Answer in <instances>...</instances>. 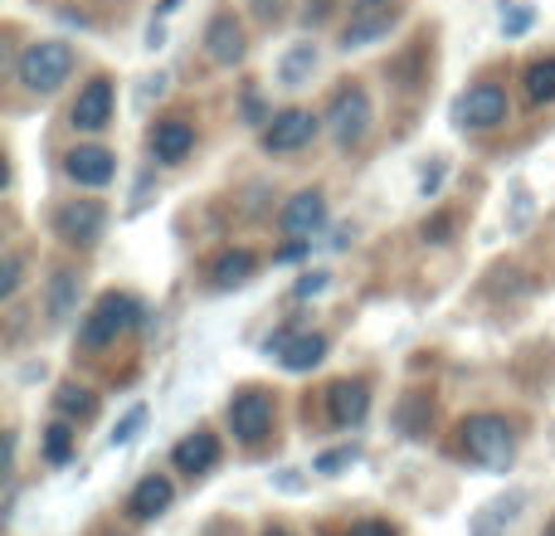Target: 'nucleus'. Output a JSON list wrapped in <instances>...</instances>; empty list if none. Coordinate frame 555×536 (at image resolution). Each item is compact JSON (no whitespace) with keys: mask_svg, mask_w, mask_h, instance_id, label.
Returning <instances> with one entry per match:
<instances>
[{"mask_svg":"<svg viewBox=\"0 0 555 536\" xmlns=\"http://www.w3.org/2000/svg\"><path fill=\"white\" fill-rule=\"evenodd\" d=\"M54 230H59V240H68V244H93L98 234H103V205L68 201L64 210L54 215Z\"/></svg>","mask_w":555,"mask_h":536,"instance_id":"6e6552de","label":"nucleus"},{"mask_svg":"<svg viewBox=\"0 0 555 536\" xmlns=\"http://www.w3.org/2000/svg\"><path fill=\"white\" fill-rule=\"evenodd\" d=\"M317 117L302 113V107H287V113L273 117V127H263V146L269 152H297V146H307L317 137Z\"/></svg>","mask_w":555,"mask_h":536,"instance_id":"39448f33","label":"nucleus"},{"mask_svg":"<svg viewBox=\"0 0 555 536\" xmlns=\"http://www.w3.org/2000/svg\"><path fill=\"white\" fill-rule=\"evenodd\" d=\"M74 283H78L74 273H59V278H54V322H64V317H68V297H74Z\"/></svg>","mask_w":555,"mask_h":536,"instance_id":"a878e982","label":"nucleus"},{"mask_svg":"<svg viewBox=\"0 0 555 536\" xmlns=\"http://www.w3.org/2000/svg\"><path fill=\"white\" fill-rule=\"evenodd\" d=\"M361 5H380V0H361Z\"/></svg>","mask_w":555,"mask_h":536,"instance_id":"c9c22d12","label":"nucleus"},{"mask_svg":"<svg viewBox=\"0 0 555 536\" xmlns=\"http://www.w3.org/2000/svg\"><path fill=\"white\" fill-rule=\"evenodd\" d=\"M254 5H259L263 20H278V15H283V0H254Z\"/></svg>","mask_w":555,"mask_h":536,"instance_id":"2f4dec72","label":"nucleus"},{"mask_svg":"<svg viewBox=\"0 0 555 536\" xmlns=\"http://www.w3.org/2000/svg\"><path fill=\"white\" fill-rule=\"evenodd\" d=\"M263 536H287V532H283V527H273V532H263Z\"/></svg>","mask_w":555,"mask_h":536,"instance_id":"f704fd0d","label":"nucleus"},{"mask_svg":"<svg viewBox=\"0 0 555 536\" xmlns=\"http://www.w3.org/2000/svg\"><path fill=\"white\" fill-rule=\"evenodd\" d=\"M322 225H326V201L317 191H302V195H293V201L283 205V230L293 234V240L307 244Z\"/></svg>","mask_w":555,"mask_h":536,"instance_id":"9b49d317","label":"nucleus"},{"mask_svg":"<svg viewBox=\"0 0 555 536\" xmlns=\"http://www.w3.org/2000/svg\"><path fill=\"white\" fill-rule=\"evenodd\" d=\"M439 181H443V166H434V171L424 176V195H429V191H439Z\"/></svg>","mask_w":555,"mask_h":536,"instance_id":"473e14b6","label":"nucleus"},{"mask_svg":"<svg viewBox=\"0 0 555 536\" xmlns=\"http://www.w3.org/2000/svg\"><path fill=\"white\" fill-rule=\"evenodd\" d=\"M68 68H74V49H68L64 39H39V44H29L25 54H20L15 74L29 93H54L68 78Z\"/></svg>","mask_w":555,"mask_h":536,"instance_id":"f257e3e1","label":"nucleus"},{"mask_svg":"<svg viewBox=\"0 0 555 536\" xmlns=\"http://www.w3.org/2000/svg\"><path fill=\"white\" fill-rule=\"evenodd\" d=\"M269 420H273L269 395H259V391L234 395V405H230V430L240 434L244 444H259L263 434H269Z\"/></svg>","mask_w":555,"mask_h":536,"instance_id":"423d86ee","label":"nucleus"},{"mask_svg":"<svg viewBox=\"0 0 555 536\" xmlns=\"http://www.w3.org/2000/svg\"><path fill=\"white\" fill-rule=\"evenodd\" d=\"M191 146H195V132L181 123V117H166V123H156V132H152L156 162H181Z\"/></svg>","mask_w":555,"mask_h":536,"instance_id":"f3484780","label":"nucleus"},{"mask_svg":"<svg viewBox=\"0 0 555 536\" xmlns=\"http://www.w3.org/2000/svg\"><path fill=\"white\" fill-rule=\"evenodd\" d=\"M205 49H210L215 64H240L244 59V29L234 15H215L205 29Z\"/></svg>","mask_w":555,"mask_h":536,"instance_id":"ddd939ff","label":"nucleus"},{"mask_svg":"<svg viewBox=\"0 0 555 536\" xmlns=\"http://www.w3.org/2000/svg\"><path fill=\"white\" fill-rule=\"evenodd\" d=\"M521 508H527V493H502V498H492L488 508L478 512V518H473V536H502L512 527V522L521 518Z\"/></svg>","mask_w":555,"mask_h":536,"instance_id":"f8f14e48","label":"nucleus"},{"mask_svg":"<svg viewBox=\"0 0 555 536\" xmlns=\"http://www.w3.org/2000/svg\"><path fill=\"white\" fill-rule=\"evenodd\" d=\"M507 117V93L498 84H478L468 88V98L459 103V123L463 127H498Z\"/></svg>","mask_w":555,"mask_h":536,"instance_id":"9d476101","label":"nucleus"},{"mask_svg":"<svg viewBox=\"0 0 555 536\" xmlns=\"http://www.w3.org/2000/svg\"><path fill=\"white\" fill-rule=\"evenodd\" d=\"M68 117H74L78 132H103V127L113 123V84H107V78H93V84L74 98V113Z\"/></svg>","mask_w":555,"mask_h":536,"instance_id":"1a4fd4ad","label":"nucleus"},{"mask_svg":"<svg viewBox=\"0 0 555 536\" xmlns=\"http://www.w3.org/2000/svg\"><path fill=\"white\" fill-rule=\"evenodd\" d=\"M15 288H20V259H15V254H10L5 268H0V297H10V293H15Z\"/></svg>","mask_w":555,"mask_h":536,"instance_id":"bb28decb","label":"nucleus"},{"mask_svg":"<svg viewBox=\"0 0 555 536\" xmlns=\"http://www.w3.org/2000/svg\"><path fill=\"white\" fill-rule=\"evenodd\" d=\"M463 449H468V459L488 463V469H502V463H512V449H517V439H512V424L502 420V414H473V420H463Z\"/></svg>","mask_w":555,"mask_h":536,"instance_id":"f03ea898","label":"nucleus"},{"mask_svg":"<svg viewBox=\"0 0 555 536\" xmlns=\"http://www.w3.org/2000/svg\"><path fill=\"white\" fill-rule=\"evenodd\" d=\"M546 536H555V522H551V527H546Z\"/></svg>","mask_w":555,"mask_h":536,"instance_id":"e433bc0d","label":"nucleus"},{"mask_svg":"<svg viewBox=\"0 0 555 536\" xmlns=\"http://www.w3.org/2000/svg\"><path fill=\"white\" fill-rule=\"evenodd\" d=\"M269 356L287 366V371H312L317 361L326 356V342L312 332H273L269 336Z\"/></svg>","mask_w":555,"mask_h":536,"instance_id":"0eeeda50","label":"nucleus"},{"mask_svg":"<svg viewBox=\"0 0 555 536\" xmlns=\"http://www.w3.org/2000/svg\"><path fill=\"white\" fill-rule=\"evenodd\" d=\"M137 317H142V307H137V297L127 293H103L98 297V307L88 312L83 322V346H107L117 332H127V327H137Z\"/></svg>","mask_w":555,"mask_h":536,"instance_id":"7ed1b4c3","label":"nucleus"},{"mask_svg":"<svg viewBox=\"0 0 555 536\" xmlns=\"http://www.w3.org/2000/svg\"><path fill=\"white\" fill-rule=\"evenodd\" d=\"M171 10H176V0H162V15H171Z\"/></svg>","mask_w":555,"mask_h":536,"instance_id":"72a5a7b5","label":"nucleus"},{"mask_svg":"<svg viewBox=\"0 0 555 536\" xmlns=\"http://www.w3.org/2000/svg\"><path fill=\"white\" fill-rule=\"evenodd\" d=\"M171 459H176V469H181V473H205L215 459H220V444H215V434L195 430L191 439H181V444H176V454H171Z\"/></svg>","mask_w":555,"mask_h":536,"instance_id":"a211bd4d","label":"nucleus"},{"mask_svg":"<svg viewBox=\"0 0 555 536\" xmlns=\"http://www.w3.org/2000/svg\"><path fill=\"white\" fill-rule=\"evenodd\" d=\"M113 171H117V162L103 146H78V152H68V176H74L78 186H107Z\"/></svg>","mask_w":555,"mask_h":536,"instance_id":"4468645a","label":"nucleus"},{"mask_svg":"<svg viewBox=\"0 0 555 536\" xmlns=\"http://www.w3.org/2000/svg\"><path fill=\"white\" fill-rule=\"evenodd\" d=\"M341 463H351V449H336V454H322V463H317V469H322V473H332V469H341Z\"/></svg>","mask_w":555,"mask_h":536,"instance_id":"c756f323","label":"nucleus"},{"mask_svg":"<svg viewBox=\"0 0 555 536\" xmlns=\"http://www.w3.org/2000/svg\"><path fill=\"white\" fill-rule=\"evenodd\" d=\"M326 288V273H307L302 283H297V297H312V293H322Z\"/></svg>","mask_w":555,"mask_h":536,"instance_id":"c85d7f7f","label":"nucleus"},{"mask_svg":"<svg viewBox=\"0 0 555 536\" xmlns=\"http://www.w3.org/2000/svg\"><path fill=\"white\" fill-rule=\"evenodd\" d=\"M93 395L83 391V385H64V391H59V410L64 414H78V420H83V414H93Z\"/></svg>","mask_w":555,"mask_h":536,"instance_id":"5701e85b","label":"nucleus"},{"mask_svg":"<svg viewBox=\"0 0 555 536\" xmlns=\"http://www.w3.org/2000/svg\"><path fill=\"white\" fill-rule=\"evenodd\" d=\"M326 127L341 146H356L365 132H371V93L365 88H341L332 98V113H326Z\"/></svg>","mask_w":555,"mask_h":536,"instance_id":"20e7f679","label":"nucleus"},{"mask_svg":"<svg viewBox=\"0 0 555 536\" xmlns=\"http://www.w3.org/2000/svg\"><path fill=\"white\" fill-rule=\"evenodd\" d=\"M502 29H507V35H521V29H531V5H517L512 15H502Z\"/></svg>","mask_w":555,"mask_h":536,"instance_id":"cd10ccee","label":"nucleus"},{"mask_svg":"<svg viewBox=\"0 0 555 536\" xmlns=\"http://www.w3.org/2000/svg\"><path fill=\"white\" fill-rule=\"evenodd\" d=\"M166 508H171V483L156 478V473L137 483L132 502H127V512H132V518H156V512H166Z\"/></svg>","mask_w":555,"mask_h":536,"instance_id":"6ab92c4d","label":"nucleus"},{"mask_svg":"<svg viewBox=\"0 0 555 536\" xmlns=\"http://www.w3.org/2000/svg\"><path fill=\"white\" fill-rule=\"evenodd\" d=\"M326 410H332L336 424H361L365 410H371V391L361 381H341L326 391Z\"/></svg>","mask_w":555,"mask_h":536,"instance_id":"2eb2a0df","label":"nucleus"},{"mask_svg":"<svg viewBox=\"0 0 555 536\" xmlns=\"http://www.w3.org/2000/svg\"><path fill=\"white\" fill-rule=\"evenodd\" d=\"M249 273H254V254L249 250L224 254V259H215V268H210L215 288H240V283H249Z\"/></svg>","mask_w":555,"mask_h":536,"instance_id":"412c9836","label":"nucleus"},{"mask_svg":"<svg viewBox=\"0 0 555 536\" xmlns=\"http://www.w3.org/2000/svg\"><path fill=\"white\" fill-rule=\"evenodd\" d=\"M312 68H317V49L312 44H297V49H287L283 64H278V84L302 88L307 78H312Z\"/></svg>","mask_w":555,"mask_h":536,"instance_id":"aec40b11","label":"nucleus"},{"mask_svg":"<svg viewBox=\"0 0 555 536\" xmlns=\"http://www.w3.org/2000/svg\"><path fill=\"white\" fill-rule=\"evenodd\" d=\"M68 454H74V434H68V424H54L44 439V459L49 463H68Z\"/></svg>","mask_w":555,"mask_h":536,"instance_id":"b1692460","label":"nucleus"},{"mask_svg":"<svg viewBox=\"0 0 555 536\" xmlns=\"http://www.w3.org/2000/svg\"><path fill=\"white\" fill-rule=\"evenodd\" d=\"M527 98L531 103H555V59H537L527 68Z\"/></svg>","mask_w":555,"mask_h":536,"instance_id":"4be33fe9","label":"nucleus"},{"mask_svg":"<svg viewBox=\"0 0 555 536\" xmlns=\"http://www.w3.org/2000/svg\"><path fill=\"white\" fill-rule=\"evenodd\" d=\"M351 536H395V532L385 527V522H356Z\"/></svg>","mask_w":555,"mask_h":536,"instance_id":"7c9ffc66","label":"nucleus"},{"mask_svg":"<svg viewBox=\"0 0 555 536\" xmlns=\"http://www.w3.org/2000/svg\"><path fill=\"white\" fill-rule=\"evenodd\" d=\"M142 424H146V405H132V410L122 414V424H117V430H113V444H132Z\"/></svg>","mask_w":555,"mask_h":536,"instance_id":"393cba45","label":"nucleus"},{"mask_svg":"<svg viewBox=\"0 0 555 536\" xmlns=\"http://www.w3.org/2000/svg\"><path fill=\"white\" fill-rule=\"evenodd\" d=\"M395 25V5H361V15H356V25H346V49H361L371 44V39H380L385 29Z\"/></svg>","mask_w":555,"mask_h":536,"instance_id":"dca6fc26","label":"nucleus"}]
</instances>
